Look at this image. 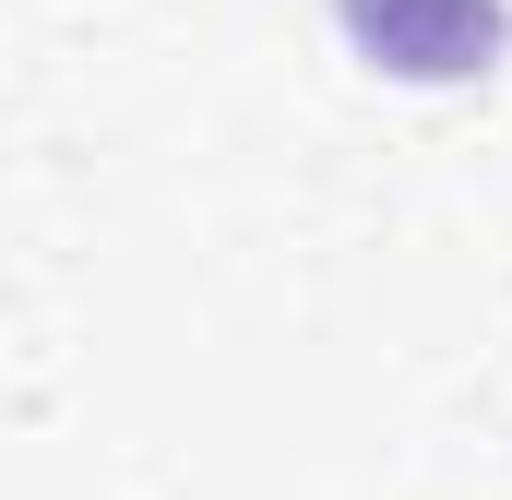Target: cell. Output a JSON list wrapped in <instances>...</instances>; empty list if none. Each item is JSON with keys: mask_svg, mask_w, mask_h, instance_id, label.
Returning <instances> with one entry per match:
<instances>
[{"mask_svg": "<svg viewBox=\"0 0 512 500\" xmlns=\"http://www.w3.org/2000/svg\"><path fill=\"white\" fill-rule=\"evenodd\" d=\"M334 24L393 84H477L512 48V0H334Z\"/></svg>", "mask_w": 512, "mask_h": 500, "instance_id": "obj_1", "label": "cell"}]
</instances>
